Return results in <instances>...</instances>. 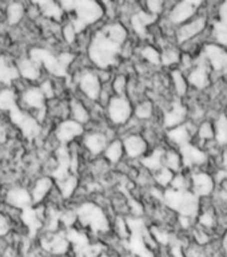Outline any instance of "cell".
<instances>
[{
  "mask_svg": "<svg viewBox=\"0 0 227 257\" xmlns=\"http://www.w3.org/2000/svg\"><path fill=\"white\" fill-rule=\"evenodd\" d=\"M122 47L108 39L99 28H96L87 47V58L94 68L112 70L119 66Z\"/></svg>",
  "mask_w": 227,
  "mask_h": 257,
  "instance_id": "cell-1",
  "label": "cell"
},
{
  "mask_svg": "<svg viewBox=\"0 0 227 257\" xmlns=\"http://www.w3.org/2000/svg\"><path fill=\"white\" fill-rule=\"evenodd\" d=\"M104 115L108 124L118 130L131 120L134 116V104L127 96L114 95L104 107Z\"/></svg>",
  "mask_w": 227,
  "mask_h": 257,
  "instance_id": "cell-2",
  "label": "cell"
},
{
  "mask_svg": "<svg viewBox=\"0 0 227 257\" xmlns=\"http://www.w3.org/2000/svg\"><path fill=\"white\" fill-rule=\"evenodd\" d=\"M74 80H75L76 88L80 96L91 102H98L103 84L98 76L96 68L84 67L82 70H78L75 71Z\"/></svg>",
  "mask_w": 227,
  "mask_h": 257,
  "instance_id": "cell-3",
  "label": "cell"
},
{
  "mask_svg": "<svg viewBox=\"0 0 227 257\" xmlns=\"http://www.w3.org/2000/svg\"><path fill=\"white\" fill-rule=\"evenodd\" d=\"M210 27V19H208L207 12H204L202 10L200 14L192 18L191 20H188L187 23L182 24L175 30V43L178 46L187 43L190 40H194L196 38H199L203 34L208 31Z\"/></svg>",
  "mask_w": 227,
  "mask_h": 257,
  "instance_id": "cell-4",
  "label": "cell"
},
{
  "mask_svg": "<svg viewBox=\"0 0 227 257\" xmlns=\"http://www.w3.org/2000/svg\"><path fill=\"white\" fill-rule=\"evenodd\" d=\"M204 6L206 4L203 2H175L171 10L163 16V19L174 28H178L200 14Z\"/></svg>",
  "mask_w": 227,
  "mask_h": 257,
  "instance_id": "cell-5",
  "label": "cell"
},
{
  "mask_svg": "<svg viewBox=\"0 0 227 257\" xmlns=\"http://www.w3.org/2000/svg\"><path fill=\"white\" fill-rule=\"evenodd\" d=\"M190 192L194 193L199 200H207L216 190L214 176L206 169H195L188 172Z\"/></svg>",
  "mask_w": 227,
  "mask_h": 257,
  "instance_id": "cell-6",
  "label": "cell"
},
{
  "mask_svg": "<svg viewBox=\"0 0 227 257\" xmlns=\"http://www.w3.org/2000/svg\"><path fill=\"white\" fill-rule=\"evenodd\" d=\"M108 142L110 140L107 134L100 128H86L83 137L79 140V145L83 153L88 154L91 158H99L103 156Z\"/></svg>",
  "mask_w": 227,
  "mask_h": 257,
  "instance_id": "cell-7",
  "label": "cell"
},
{
  "mask_svg": "<svg viewBox=\"0 0 227 257\" xmlns=\"http://www.w3.org/2000/svg\"><path fill=\"white\" fill-rule=\"evenodd\" d=\"M211 68H210L207 60L204 59L202 52H200L199 55L195 58L194 67L186 74L188 86L195 91H204L211 84Z\"/></svg>",
  "mask_w": 227,
  "mask_h": 257,
  "instance_id": "cell-8",
  "label": "cell"
},
{
  "mask_svg": "<svg viewBox=\"0 0 227 257\" xmlns=\"http://www.w3.org/2000/svg\"><path fill=\"white\" fill-rule=\"evenodd\" d=\"M188 119V108L187 106L182 102V99H172L164 108L162 118H160V124L164 130H170L176 126L186 123Z\"/></svg>",
  "mask_w": 227,
  "mask_h": 257,
  "instance_id": "cell-9",
  "label": "cell"
},
{
  "mask_svg": "<svg viewBox=\"0 0 227 257\" xmlns=\"http://www.w3.org/2000/svg\"><path fill=\"white\" fill-rule=\"evenodd\" d=\"M84 132V126L76 123L75 120L66 119L56 124L52 136L60 146H70L74 142H78L83 137Z\"/></svg>",
  "mask_w": 227,
  "mask_h": 257,
  "instance_id": "cell-10",
  "label": "cell"
},
{
  "mask_svg": "<svg viewBox=\"0 0 227 257\" xmlns=\"http://www.w3.org/2000/svg\"><path fill=\"white\" fill-rule=\"evenodd\" d=\"M202 55L207 60L208 66L211 68L212 75L215 74H227V50L218 44L208 42L202 50Z\"/></svg>",
  "mask_w": 227,
  "mask_h": 257,
  "instance_id": "cell-11",
  "label": "cell"
},
{
  "mask_svg": "<svg viewBox=\"0 0 227 257\" xmlns=\"http://www.w3.org/2000/svg\"><path fill=\"white\" fill-rule=\"evenodd\" d=\"M124 149V157L128 161H140L148 152L147 141L144 140L142 134H128L120 138Z\"/></svg>",
  "mask_w": 227,
  "mask_h": 257,
  "instance_id": "cell-12",
  "label": "cell"
},
{
  "mask_svg": "<svg viewBox=\"0 0 227 257\" xmlns=\"http://www.w3.org/2000/svg\"><path fill=\"white\" fill-rule=\"evenodd\" d=\"M4 205H7L12 209H16L19 212L34 206L30 189L22 186V185L11 186L7 192L4 193Z\"/></svg>",
  "mask_w": 227,
  "mask_h": 257,
  "instance_id": "cell-13",
  "label": "cell"
},
{
  "mask_svg": "<svg viewBox=\"0 0 227 257\" xmlns=\"http://www.w3.org/2000/svg\"><path fill=\"white\" fill-rule=\"evenodd\" d=\"M15 64L19 72V78L26 80L27 83L35 84L43 79V67L28 55L20 56Z\"/></svg>",
  "mask_w": 227,
  "mask_h": 257,
  "instance_id": "cell-14",
  "label": "cell"
},
{
  "mask_svg": "<svg viewBox=\"0 0 227 257\" xmlns=\"http://www.w3.org/2000/svg\"><path fill=\"white\" fill-rule=\"evenodd\" d=\"M55 188V180L51 176H40L32 182L30 193H31L32 204L34 206L36 205H43L47 198L50 197L51 192Z\"/></svg>",
  "mask_w": 227,
  "mask_h": 257,
  "instance_id": "cell-15",
  "label": "cell"
},
{
  "mask_svg": "<svg viewBox=\"0 0 227 257\" xmlns=\"http://www.w3.org/2000/svg\"><path fill=\"white\" fill-rule=\"evenodd\" d=\"M68 104H70V119L84 126V128L87 127L91 123V114L83 99L79 95L72 96L68 99Z\"/></svg>",
  "mask_w": 227,
  "mask_h": 257,
  "instance_id": "cell-16",
  "label": "cell"
},
{
  "mask_svg": "<svg viewBox=\"0 0 227 257\" xmlns=\"http://www.w3.org/2000/svg\"><path fill=\"white\" fill-rule=\"evenodd\" d=\"M164 152L166 148L164 146H156V148L150 149V152L139 161L140 166L144 170H147L148 173H155L160 170L163 166V158H164Z\"/></svg>",
  "mask_w": 227,
  "mask_h": 257,
  "instance_id": "cell-17",
  "label": "cell"
},
{
  "mask_svg": "<svg viewBox=\"0 0 227 257\" xmlns=\"http://www.w3.org/2000/svg\"><path fill=\"white\" fill-rule=\"evenodd\" d=\"M168 84H170V88H171L172 94H174L175 98H178V99H183L184 96L188 95L190 86H188L187 83V78H186V74L180 71L178 67L174 68V70H170Z\"/></svg>",
  "mask_w": 227,
  "mask_h": 257,
  "instance_id": "cell-18",
  "label": "cell"
},
{
  "mask_svg": "<svg viewBox=\"0 0 227 257\" xmlns=\"http://www.w3.org/2000/svg\"><path fill=\"white\" fill-rule=\"evenodd\" d=\"M38 8H39L40 16H43L50 22L54 23L63 24L66 22V12L63 11V8L60 6V3H55V2H43V3H36Z\"/></svg>",
  "mask_w": 227,
  "mask_h": 257,
  "instance_id": "cell-19",
  "label": "cell"
},
{
  "mask_svg": "<svg viewBox=\"0 0 227 257\" xmlns=\"http://www.w3.org/2000/svg\"><path fill=\"white\" fill-rule=\"evenodd\" d=\"M55 186L63 201H70L74 198L76 190L79 189V177L75 174H68L62 180L55 181Z\"/></svg>",
  "mask_w": 227,
  "mask_h": 257,
  "instance_id": "cell-20",
  "label": "cell"
},
{
  "mask_svg": "<svg viewBox=\"0 0 227 257\" xmlns=\"http://www.w3.org/2000/svg\"><path fill=\"white\" fill-rule=\"evenodd\" d=\"M27 16V6L20 2H12L8 3L6 10H4V18L7 22L8 26L11 27H16L19 26L24 20V18Z\"/></svg>",
  "mask_w": 227,
  "mask_h": 257,
  "instance_id": "cell-21",
  "label": "cell"
},
{
  "mask_svg": "<svg viewBox=\"0 0 227 257\" xmlns=\"http://www.w3.org/2000/svg\"><path fill=\"white\" fill-rule=\"evenodd\" d=\"M182 50L178 44L170 43L160 50V63L167 70H174L179 66Z\"/></svg>",
  "mask_w": 227,
  "mask_h": 257,
  "instance_id": "cell-22",
  "label": "cell"
},
{
  "mask_svg": "<svg viewBox=\"0 0 227 257\" xmlns=\"http://www.w3.org/2000/svg\"><path fill=\"white\" fill-rule=\"evenodd\" d=\"M156 114V106L151 99L144 98L134 104V118L142 123H148L154 120Z\"/></svg>",
  "mask_w": 227,
  "mask_h": 257,
  "instance_id": "cell-23",
  "label": "cell"
},
{
  "mask_svg": "<svg viewBox=\"0 0 227 257\" xmlns=\"http://www.w3.org/2000/svg\"><path fill=\"white\" fill-rule=\"evenodd\" d=\"M103 160L107 162L110 166H115V165H120L123 162L124 157V149L122 140L120 138H115L108 142L107 148L103 153Z\"/></svg>",
  "mask_w": 227,
  "mask_h": 257,
  "instance_id": "cell-24",
  "label": "cell"
},
{
  "mask_svg": "<svg viewBox=\"0 0 227 257\" xmlns=\"http://www.w3.org/2000/svg\"><path fill=\"white\" fill-rule=\"evenodd\" d=\"M214 142L218 148H227V112H219L212 120Z\"/></svg>",
  "mask_w": 227,
  "mask_h": 257,
  "instance_id": "cell-25",
  "label": "cell"
},
{
  "mask_svg": "<svg viewBox=\"0 0 227 257\" xmlns=\"http://www.w3.org/2000/svg\"><path fill=\"white\" fill-rule=\"evenodd\" d=\"M139 58L142 63H144L147 67H159L160 63V50L155 44L146 43L139 48Z\"/></svg>",
  "mask_w": 227,
  "mask_h": 257,
  "instance_id": "cell-26",
  "label": "cell"
},
{
  "mask_svg": "<svg viewBox=\"0 0 227 257\" xmlns=\"http://www.w3.org/2000/svg\"><path fill=\"white\" fill-rule=\"evenodd\" d=\"M163 166L168 169L170 172L174 174L184 172L183 168V161H182V156H180L179 149L175 148H166L164 152V158H163Z\"/></svg>",
  "mask_w": 227,
  "mask_h": 257,
  "instance_id": "cell-27",
  "label": "cell"
},
{
  "mask_svg": "<svg viewBox=\"0 0 227 257\" xmlns=\"http://www.w3.org/2000/svg\"><path fill=\"white\" fill-rule=\"evenodd\" d=\"M208 32H210V42L211 43L218 44V46L227 50V26L216 20L214 23H210Z\"/></svg>",
  "mask_w": 227,
  "mask_h": 257,
  "instance_id": "cell-28",
  "label": "cell"
},
{
  "mask_svg": "<svg viewBox=\"0 0 227 257\" xmlns=\"http://www.w3.org/2000/svg\"><path fill=\"white\" fill-rule=\"evenodd\" d=\"M128 82H130V76L124 75L122 72L114 74V78H112L111 83H110L114 95L127 96Z\"/></svg>",
  "mask_w": 227,
  "mask_h": 257,
  "instance_id": "cell-29",
  "label": "cell"
},
{
  "mask_svg": "<svg viewBox=\"0 0 227 257\" xmlns=\"http://www.w3.org/2000/svg\"><path fill=\"white\" fill-rule=\"evenodd\" d=\"M18 106V95L12 88L0 90V110H14Z\"/></svg>",
  "mask_w": 227,
  "mask_h": 257,
  "instance_id": "cell-30",
  "label": "cell"
},
{
  "mask_svg": "<svg viewBox=\"0 0 227 257\" xmlns=\"http://www.w3.org/2000/svg\"><path fill=\"white\" fill-rule=\"evenodd\" d=\"M172 178H174V173L170 172L168 169L162 168L158 172L152 173V181H154V185H155L156 188L164 189L170 188V185L172 182Z\"/></svg>",
  "mask_w": 227,
  "mask_h": 257,
  "instance_id": "cell-31",
  "label": "cell"
},
{
  "mask_svg": "<svg viewBox=\"0 0 227 257\" xmlns=\"http://www.w3.org/2000/svg\"><path fill=\"white\" fill-rule=\"evenodd\" d=\"M60 35L63 38V42L67 46H72V44H76V40H78V31L74 27V24L70 19L66 20L62 27H60Z\"/></svg>",
  "mask_w": 227,
  "mask_h": 257,
  "instance_id": "cell-32",
  "label": "cell"
},
{
  "mask_svg": "<svg viewBox=\"0 0 227 257\" xmlns=\"http://www.w3.org/2000/svg\"><path fill=\"white\" fill-rule=\"evenodd\" d=\"M15 221L8 216L7 213L0 210V240H6L14 230Z\"/></svg>",
  "mask_w": 227,
  "mask_h": 257,
  "instance_id": "cell-33",
  "label": "cell"
},
{
  "mask_svg": "<svg viewBox=\"0 0 227 257\" xmlns=\"http://www.w3.org/2000/svg\"><path fill=\"white\" fill-rule=\"evenodd\" d=\"M218 22L227 26V2L218 6Z\"/></svg>",
  "mask_w": 227,
  "mask_h": 257,
  "instance_id": "cell-34",
  "label": "cell"
},
{
  "mask_svg": "<svg viewBox=\"0 0 227 257\" xmlns=\"http://www.w3.org/2000/svg\"><path fill=\"white\" fill-rule=\"evenodd\" d=\"M219 160H220L219 161L220 169H222V170L227 174V149L222 150V154H220Z\"/></svg>",
  "mask_w": 227,
  "mask_h": 257,
  "instance_id": "cell-35",
  "label": "cell"
},
{
  "mask_svg": "<svg viewBox=\"0 0 227 257\" xmlns=\"http://www.w3.org/2000/svg\"><path fill=\"white\" fill-rule=\"evenodd\" d=\"M7 137H8L7 126H6L3 122H0V144H4V142L7 141Z\"/></svg>",
  "mask_w": 227,
  "mask_h": 257,
  "instance_id": "cell-36",
  "label": "cell"
},
{
  "mask_svg": "<svg viewBox=\"0 0 227 257\" xmlns=\"http://www.w3.org/2000/svg\"><path fill=\"white\" fill-rule=\"evenodd\" d=\"M220 249H222V253L224 254V257H227V229L222 233V238H220Z\"/></svg>",
  "mask_w": 227,
  "mask_h": 257,
  "instance_id": "cell-37",
  "label": "cell"
}]
</instances>
